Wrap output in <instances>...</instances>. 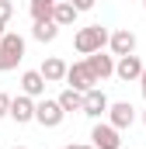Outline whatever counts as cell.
<instances>
[{"label":"cell","mask_w":146,"mask_h":149,"mask_svg":"<svg viewBox=\"0 0 146 149\" xmlns=\"http://www.w3.org/2000/svg\"><path fill=\"white\" fill-rule=\"evenodd\" d=\"M108 42H111L108 28L91 24V28H80V31H77V38H73V49H77L80 56H94V52H101Z\"/></svg>","instance_id":"6da1fadb"},{"label":"cell","mask_w":146,"mask_h":149,"mask_svg":"<svg viewBox=\"0 0 146 149\" xmlns=\"http://www.w3.org/2000/svg\"><path fill=\"white\" fill-rule=\"evenodd\" d=\"M21 59H25V38L18 35V31H7V35L0 38V73L14 70Z\"/></svg>","instance_id":"7a4b0ae2"},{"label":"cell","mask_w":146,"mask_h":149,"mask_svg":"<svg viewBox=\"0 0 146 149\" xmlns=\"http://www.w3.org/2000/svg\"><path fill=\"white\" fill-rule=\"evenodd\" d=\"M63 118H66V111H63V104H59V101L42 97V101L35 104V121L42 125V128H59V125H63Z\"/></svg>","instance_id":"3957f363"},{"label":"cell","mask_w":146,"mask_h":149,"mask_svg":"<svg viewBox=\"0 0 146 149\" xmlns=\"http://www.w3.org/2000/svg\"><path fill=\"white\" fill-rule=\"evenodd\" d=\"M66 83H70L73 90H84V94H87V90H94V87H98L101 80L94 76L91 63L84 59V63H73V66H70V73H66Z\"/></svg>","instance_id":"277c9868"},{"label":"cell","mask_w":146,"mask_h":149,"mask_svg":"<svg viewBox=\"0 0 146 149\" xmlns=\"http://www.w3.org/2000/svg\"><path fill=\"white\" fill-rule=\"evenodd\" d=\"M91 142L98 149H118L122 146V139H118V128L111 125V121H98L94 125V132H91Z\"/></svg>","instance_id":"5b68a950"},{"label":"cell","mask_w":146,"mask_h":149,"mask_svg":"<svg viewBox=\"0 0 146 149\" xmlns=\"http://www.w3.org/2000/svg\"><path fill=\"white\" fill-rule=\"evenodd\" d=\"M143 59L132 52V56H118V63H115V76L118 80H125V83H132V80H139L143 76Z\"/></svg>","instance_id":"8992f818"},{"label":"cell","mask_w":146,"mask_h":149,"mask_svg":"<svg viewBox=\"0 0 146 149\" xmlns=\"http://www.w3.org/2000/svg\"><path fill=\"white\" fill-rule=\"evenodd\" d=\"M35 97H28V94H21V97H14L11 101V118L18 121V125H28V121H35Z\"/></svg>","instance_id":"52a82bcc"},{"label":"cell","mask_w":146,"mask_h":149,"mask_svg":"<svg viewBox=\"0 0 146 149\" xmlns=\"http://www.w3.org/2000/svg\"><path fill=\"white\" fill-rule=\"evenodd\" d=\"M108 108H111V101L105 97V90H87L84 94V114L87 118H101V114H108Z\"/></svg>","instance_id":"ba28073f"},{"label":"cell","mask_w":146,"mask_h":149,"mask_svg":"<svg viewBox=\"0 0 146 149\" xmlns=\"http://www.w3.org/2000/svg\"><path fill=\"white\" fill-rule=\"evenodd\" d=\"M108 121L122 132V128H129V125L136 121V108H132L129 101H118V104H111V108H108Z\"/></svg>","instance_id":"9c48e42d"},{"label":"cell","mask_w":146,"mask_h":149,"mask_svg":"<svg viewBox=\"0 0 146 149\" xmlns=\"http://www.w3.org/2000/svg\"><path fill=\"white\" fill-rule=\"evenodd\" d=\"M111 52L115 56H132L136 52V35L129 31V28H118V31H111Z\"/></svg>","instance_id":"30bf717a"},{"label":"cell","mask_w":146,"mask_h":149,"mask_svg":"<svg viewBox=\"0 0 146 149\" xmlns=\"http://www.w3.org/2000/svg\"><path fill=\"white\" fill-rule=\"evenodd\" d=\"M45 76L42 70H28V73H21V94H28V97H42L45 94Z\"/></svg>","instance_id":"8fae6325"},{"label":"cell","mask_w":146,"mask_h":149,"mask_svg":"<svg viewBox=\"0 0 146 149\" xmlns=\"http://www.w3.org/2000/svg\"><path fill=\"white\" fill-rule=\"evenodd\" d=\"M66 73H70V66H66L59 56H49V59L42 63V76H45L49 83H59V80H66Z\"/></svg>","instance_id":"7c38bea8"},{"label":"cell","mask_w":146,"mask_h":149,"mask_svg":"<svg viewBox=\"0 0 146 149\" xmlns=\"http://www.w3.org/2000/svg\"><path fill=\"white\" fill-rule=\"evenodd\" d=\"M87 63H91V70H94V76H98V80H108V76L115 73V59H111V56H105V52L87 56Z\"/></svg>","instance_id":"4fadbf2b"},{"label":"cell","mask_w":146,"mask_h":149,"mask_svg":"<svg viewBox=\"0 0 146 149\" xmlns=\"http://www.w3.org/2000/svg\"><path fill=\"white\" fill-rule=\"evenodd\" d=\"M56 3L59 0H32V21L35 24H42V21H52V14H56Z\"/></svg>","instance_id":"5bb4252c"},{"label":"cell","mask_w":146,"mask_h":149,"mask_svg":"<svg viewBox=\"0 0 146 149\" xmlns=\"http://www.w3.org/2000/svg\"><path fill=\"white\" fill-rule=\"evenodd\" d=\"M56 101L63 104V111H84V90H73V87H66V90H63Z\"/></svg>","instance_id":"9a60e30c"},{"label":"cell","mask_w":146,"mask_h":149,"mask_svg":"<svg viewBox=\"0 0 146 149\" xmlns=\"http://www.w3.org/2000/svg\"><path fill=\"white\" fill-rule=\"evenodd\" d=\"M77 14H80V10H77L73 3L59 0V3H56V14H52V21H56L59 28H66V24H73V21H77Z\"/></svg>","instance_id":"2e32d148"},{"label":"cell","mask_w":146,"mask_h":149,"mask_svg":"<svg viewBox=\"0 0 146 149\" xmlns=\"http://www.w3.org/2000/svg\"><path fill=\"white\" fill-rule=\"evenodd\" d=\"M56 35H59V24L56 21H42V24L32 28V38L35 42H56Z\"/></svg>","instance_id":"e0dca14e"},{"label":"cell","mask_w":146,"mask_h":149,"mask_svg":"<svg viewBox=\"0 0 146 149\" xmlns=\"http://www.w3.org/2000/svg\"><path fill=\"white\" fill-rule=\"evenodd\" d=\"M11 17H14V3H11V0H0V21L7 24Z\"/></svg>","instance_id":"ac0fdd59"},{"label":"cell","mask_w":146,"mask_h":149,"mask_svg":"<svg viewBox=\"0 0 146 149\" xmlns=\"http://www.w3.org/2000/svg\"><path fill=\"white\" fill-rule=\"evenodd\" d=\"M11 101H14V97H7V94L0 90V118H4V114H11Z\"/></svg>","instance_id":"d6986e66"},{"label":"cell","mask_w":146,"mask_h":149,"mask_svg":"<svg viewBox=\"0 0 146 149\" xmlns=\"http://www.w3.org/2000/svg\"><path fill=\"white\" fill-rule=\"evenodd\" d=\"M94 3H98V0H73V7H77V10H91Z\"/></svg>","instance_id":"ffe728a7"},{"label":"cell","mask_w":146,"mask_h":149,"mask_svg":"<svg viewBox=\"0 0 146 149\" xmlns=\"http://www.w3.org/2000/svg\"><path fill=\"white\" fill-rule=\"evenodd\" d=\"M139 87H143V97H146V70H143V76H139Z\"/></svg>","instance_id":"44dd1931"},{"label":"cell","mask_w":146,"mask_h":149,"mask_svg":"<svg viewBox=\"0 0 146 149\" xmlns=\"http://www.w3.org/2000/svg\"><path fill=\"white\" fill-rule=\"evenodd\" d=\"M70 149H98V146H94V142H91V146H70Z\"/></svg>","instance_id":"7402d4cb"},{"label":"cell","mask_w":146,"mask_h":149,"mask_svg":"<svg viewBox=\"0 0 146 149\" xmlns=\"http://www.w3.org/2000/svg\"><path fill=\"white\" fill-rule=\"evenodd\" d=\"M4 35H7V24H4V21H0V38H4Z\"/></svg>","instance_id":"603a6c76"},{"label":"cell","mask_w":146,"mask_h":149,"mask_svg":"<svg viewBox=\"0 0 146 149\" xmlns=\"http://www.w3.org/2000/svg\"><path fill=\"white\" fill-rule=\"evenodd\" d=\"M11 149H25V146H11Z\"/></svg>","instance_id":"cb8c5ba5"},{"label":"cell","mask_w":146,"mask_h":149,"mask_svg":"<svg viewBox=\"0 0 146 149\" xmlns=\"http://www.w3.org/2000/svg\"><path fill=\"white\" fill-rule=\"evenodd\" d=\"M143 125H146V111H143Z\"/></svg>","instance_id":"d4e9b609"},{"label":"cell","mask_w":146,"mask_h":149,"mask_svg":"<svg viewBox=\"0 0 146 149\" xmlns=\"http://www.w3.org/2000/svg\"><path fill=\"white\" fill-rule=\"evenodd\" d=\"M66 3H73V0H66Z\"/></svg>","instance_id":"484cf974"},{"label":"cell","mask_w":146,"mask_h":149,"mask_svg":"<svg viewBox=\"0 0 146 149\" xmlns=\"http://www.w3.org/2000/svg\"><path fill=\"white\" fill-rule=\"evenodd\" d=\"M66 149H70V146H66Z\"/></svg>","instance_id":"4316f807"},{"label":"cell","mask_w":146,"mask_h":149,"mask_svg":"<svg viewBox=\"0 0 146 149\" xmlns=\"http://www.w3.org/2000/svg\"><path fill=\"white\" fill-rule=\"evenodd\" d=\"M143 3H146V0H143Z\"/></svg>","instance_id":"83f0119b"}]
</instances>
